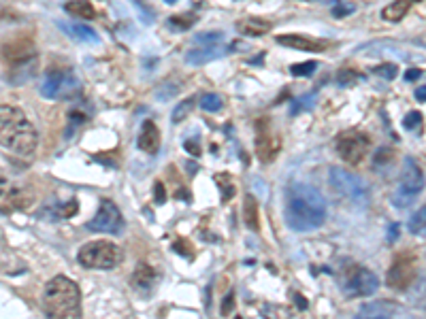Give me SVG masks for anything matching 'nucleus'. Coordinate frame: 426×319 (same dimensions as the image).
Segmentation results:
<instances>
[{
	"label": "nucleus",
	"instance_id": "40",
	"mask_svg": "<svg viewBox=\"0 0 426 319\" xmlns=\"http://www.w3.org/2000/svg\"><path fill=\"white\" fill-rule=\"evenodd\" d=\"M332 17H347V15H351L354 13V6L351 4H337V6H332Z\"/></svg>",
	"mask_w": 426,
	"mask_h": 319
},
{
	"label": "nucleus",
	"instance_id": "22",
	"mask_svg": "<svg viewBox=\"0 0 426 319\" xmlns=\"http://www.w3.org/2000/svg\"><path fill=\"white\" fill-rule=\"evenodd\" d=\"M400 310V306L392 304V302H368L360 306V315L362 317H392Z\"/></svg>",
	"mask_w": 426,
	"mask_h": 319
},
{
	"label": "nucleus",
	"instance_id": "44",
	"mask_svg": "<svg viewBox=\"0 0 426 319\" xmlns=\"http://www.w3.org/2000/svg\"><path fill=\"white\" fill-rule=\"evenodd\" d=\"M398 230H400V225H398V223H392V225H390V230H388V242H394V240H396V236H398Z\"/></svg>",
	"mask_w": 426,
	"mask_h": 319
},
{
	"label": "nucleus",
	"instance_id": "25",
	"mask_svg": "<svg viewBox=\"0 0 426 319\" xmlns=\"http://www.w3.org/2000/svg\"><path fill=\"white\" fill-rule=\"evenodd\" d=\"M64 11L72 17H79V19H94L96 17V9L87 0H70V2L64 4Z\"/></svg>",
	"mask_w": 426,
	"mask_h": 319
},
{
	"label": "nucleus",
	"instance_id": "18",
	"mask_svg": "<svg viewBox=\"0 0 426 319\" xmlns=\"http://www.w3.org/2000/svg\"><path fill=\"white\" fill-rule=\"evenodd\" d=\"M275 40L283 47H292V49H300V51H326V47H328L324 40H313V38L298 36V34H279Z\"/></svg>",
	"mask_w": 426,
	"mask_h": 319
},
{
	"label": "nucleus",
	"instance_id": "5",
	"mask_svg": "<svg viewBox=\"0 0 426 319\" xmlns=\"http://www.w3.org/2000/svg\"><path fill=\"white\" fill-rule=\"evenodd\" d=\"M424 189V172L417 166V162L407 155L403 162V170H400V183L396 187V191L392 194L390 202L396 208H407L415 202V198L420 196V191Z\"/></svg>",
	"mask_w": 426,
	"mask_h": 319
},
{
	"label": "nucleus",
	"instance_id": "35",
	"mask_svg": "<svg viewBox=\"0 0 426 319\" xmlns=\"http://www.w3.org/2000/svg\"><path fill=\"white\" fill-rule=\"evenodd\" d=\"M315 68H317V62H302V64L290 66V72L294 77H309L311 72H315Z\"/></svg>",
	"mask_w": 426,
	"mask_h": 319
},
{
	"label": "nucleus",
	"instance_id": "43",
	"mask_svg": "<svg viewBox=\"0 0 426 319\" xmlns=\"http://www.w3.org/2000/svg\"><path fill=\"white\" fill-rule=\"evenodd\" d=\"M422 77V70L420 68H409L407 72H405V81H415V79H420Z\"/></svg>",
	"mask_w": 426,
	"mask_h": 319
},
{
	"label": "nucleus",
	"instance_id": "4",
	"mask_svg": "<svg viewBox=\"0 0 426 319\" xmlns=\"http://www.w3.org/2000/svg\"><path fill=\"white\" fill-rule=\"evenodd\" d=\"M77 259L83 268H94V270H111L121 262V249L104 238L98 240H89L85 242L79 253Z\"/></svg>",
	"mask_w": 426,
	"mask_h": 319
},
{
	"label": "nucleus",
	"instance_id": "42",
	"mask_svg": "<svg viewBox=\"0 0 426 319\" xmlns=\"http://www.w3.org/2000/svg\"><path fill=\"white\" fill-rule=\"evenodd\" d=\"M183 147H185V151L187 153H192V155H200V145H198V140H192V138H187L185 142H183Z\"/></svg>",
	"mask_w": 426,
	"mask_h": 319
},
{
	"label": "nucleus",
	"instance_id": "15",
	"mask_svg": "<svg viewBox=\"0 0 426 319\" xmlns=\"http://www.w3.org/2000/svg\"><path fill=\"white\" fill-rule=\"evenodd\" d=\"M32 198L19 189V187H11L6 189V179H2V213H13V211H23L26 206H30Z\"/></svg>",
	"mask_w": 426,
	"mask_h": 319
},
{
	"label": "nucleus",
	"instance_id": "2",
	"mask_svg": "<svg viewBox=\"0 0 426 319\" xmlns=\"http://www.w3.org/2000/svg\"><path fill=\"white\" fill-rule=\"evenodd\" d=\"M0 142L4 151L17 157H30L36 151V128L21 108L11 104H4L0 108Z\"/></svg>",
	"mask_w": 426,
	"mask_h": 319
},
{
	"label": "nucleus",
	"instance_id": "41",
	"mask_svg": "<svg viewBox=\"0 0 426 319\" xmlns=\"http://www.w3.org/2000/svg\"><path fill=\"white\" fill-rule=\"evenodd\" d=\"M232 308H234V293L230 291V293H226V298H224V302H222V308H219V313H222L224 317H228Z\"/></svg>",
	"mask_w": 426,
	"mask_h": 319
},
{
	"label": "nucleus",
	"instance_id": "11",
	"mask_svg": "<svg viewBox=\"0 0 426 319\" xmlns=\"http://www.w3.org/2000/svg\"><path fill=\"white\" fill-rule=\"evenodd\" d=\"M281 136L271 128L266 119L256 123V155L262 164H271L281 151Z\"/></svg>",
	"mask_w": 426,
	"mask_h": 319
},
{
	"label": "nucleus",
	"instance_id": "23",
	"mask_svg": "<svg viewBox=\"0 0 426 319\" xmlns=\"http://www.w3.org/2000/svg\"><path fill=\"white\" fill-rule=\"evenodd\" d=\"M58 26H60L64 32H68L72 38L81 40V43H98V40H100L98 34H96V30L89 28V26H81V23H64V21H60Z\"/></svg>",
	"mask_w": 426,
	"mask_h": 319
},
{
	"label": "nucleus",
	"instance_id": "8",
	"mask_svg": "<svg viewBox=\"0 0 426 319\" xmlns=\"http://www.w3.org/2000/svg\"><path fill=\"white\" fill-rule=\"evenodd\" d=\"M334 151L337 155L351 166L362 164V160L366 157L368 151V136L362 134L360 130H345L337 136L334 140Z\"/></svg>",
	"mask_w": 426,
	"mask_h": 319
},
{
	"label": "nucleus",
	"instance_id": "30",
	"mask_svg": "<svg viewBox=\"0 0 426 319\" xmlns=\"http://www.w3.org/2000/svg\"><path fill=\"white\" fill-rule=\"evenodd\" d=\"M407 228H409V232L411 234H420V236H426V204L417 211V213H413L411 217H409V223H407Z\"/></svg>",
	"mask_w": 426,
	"mask_h": 319
},
{
	"label": "nucleus",
	"instance_id": "3",
	"mask_svg": "<svg viewBox=\"0 0 426 319\" xmlns=\"http://www.w3.org/2000/svg\"><path fill=\"white\" fill-rule=\"evenodd\" d=\"M43 313L47 317H79L81 315V291L75 281L64 274L53 276L43 289Z\"/></svg>",
	"mask_w": 426,
	"mask_h": 319
},
{
	"label": "nucleus",
	"instance_id": "12",
	"mask_svg": "<svg viewBox=\"0 0 426 319\" xmlns=\"http://www.w3.org/2000/svg\"><path fill=\"white\" fill-rule=\"evenodd\" d=\"M77 89L79 81L70 70H49L40 85V94L45 98H68Z\"/></svg>",
	"mask_w": 426,
	"mask_h": 319
},
{
	"label": "nucleus",
	"instance_id": "34",
	"mask_svg": "<svg viewBox=\"0 0 426 319\" xmlns=\"http://www.w3.org/2000/svg\"><path fill=\"white\" fill-rule=\"evenodd\" d=\"M224 34L222 32H200L194 36V45H211V43H222Z\"/></svg>",
	"mask_w": 426,
	"mask_h": 319
},
{
	"label": "nucleus",
	"instance_id": "24",
	"mask_svg": "<svg viewBox=\"0 0 426 319\" xmlns=\"http://www.w3.org/2000/svg\"><path fill=\"white\" fill-rule=\"evenodd\" d=\"M413 2H415V0H394V2H390L388 6H383L381 17H383L386 21H400V19L407 15V11L411 9Z\"/></svg>",
	"mask_w": 426,
	"mask_h": 319
},
{
	"label": "nucleus",
	"instance_id": "6",
	"mask_svg": "<svg viewBox=\"0 0 426 319\" xmlns=\"http://www.w3.org/2000/svg\"><path fill=\"white\" fill-rule=\"evenodd\" d=\"M328 183L347 202H351L356 206H366L368 204L371 191H368V185L360 177H356V174H351V172H347V170H343L339 166H332L328 170Z\"/></svg>",
	"mask_w": 426,
	"mask_h": 319
},
{
	"label": "nucleus",
	"instance_id": "27",
	"mask_svg": "<svg viewBox=\"0 0 426 319\" xmlns=\"http://www.w3.org/2000/svg\"><path fill=\"white\" fill-rule=\"evenodd\" d=\"M394 164V151L390 149V147H379L377 151H375V155H373V170L375 172H383V170H388L390 166Z\"/></svg>",
	"mask_w": 426,
	"mask_h": 319
},
{
	"label": "nucleus",
	"instance_id": "38",
	"mask_svg": "<svg viewBox=\"0 0 426 319\" xmlns=\"http://www.w3.org/2000/svg\"><path fill=\"white\" fill-rule=\"evenodd\" d=\"M192 245H190V240H185V238H179L175 245H173V251L175 253H179V255H183V257H187V259H192Z\"/></svg>",
	"mask_w": 426,
	"mask_h": 319
},
{
	"label": "nucleus",
	"instance_id": "39",
	"mask_svg": "<svg viewBox=\"0 0 426 319\" xmlns=\"http://www.w3.org/2000/svg\"><path fill=\"white\" fill-rule=\"evenodd\" d=\"M164 200H166L164 185H162V181H155V183H153V202H155V204H164Z\"/></svg>",
	"mask_w": 426,
	"mask_h": 319
},
{
	"label": "nucleus",
	"instance_id": "21",
	"mask_svg": "<svg viewBox=\"0 0 426 319\" xmlns=\"http://www.w3.org/2000/svg\"><path fill=\"white\" fill-rule=\"evenodd\" d=\"M243 221L247 225V230L258 232L260 230V211H258V200L256 196L247 194L243 200Z\"/></svg>",
	"mask_w": 426,
	"mask_h": 319
},
{
	"label": "nucleus",
	"instance_id": "33",
	"mask_svg": "<svg viewBox=\"0 0 426 319\" xmlns=\"http://www.w3.org/2000/svg\"><path fill=\"white\" fill-rule=\"evenodd\" d=\"M403 128L405 130H420L422 128V113L420 111H409L405 117H403Z\"/></svg>",
	"mask_w": 426,
	"mask_h": 319
},
{
	"label": "nucleus",
	"instance_id": "47",
	"mask_svg": "<svg viewBox=\"0 0 426 319\" xmlns=\"http://www.w3.org/2000/svg\"><path fill=\"white\" fill-rule=\"evenodd\" d=\"M262 60H264V53H260V55H256L253 60H249V64H253V66H258V64H262Z\"/></svg>",
	"mask_w": 426,
	"mask_h": 319
},
{
	"label": "nucleus",
	"instance_id": "9",
	"mask_svg": "<svg viewBox=\"0 0 426 319\" xmlns=\"http://www.w3.org/2000/svg\"><path fill=\"white\" fill-rule=\"evenodd\" d=\"M415 276H417V257L415 253L407 251V253L396 255L394 262L390 264L388 274H386V285L390 289L403 291L415 281Z\"/></svg>",
	"mask_w": 426,
	"mask_h": 319
},
{
	"label": "nucleus",
	"instance_id": "1",
	"mask_svg": "<svg viewBox=\"0 0 426 319\" xmlns=\"http://www.w3.org/2000/svg\"><path fill=\"white\" fill-rule=\"evenodd\" d=\"M326 200L309 183L292 181L285 187L283 198V219L294 232H311L326 221Z\"/></svg>",
	"mask_w": 426,
	"mask_h": 319
},
{
	"label": "nucleus",
	"instance_id": "48",
	"mask_svg": "<svg viewBox=\"0 0 426 319\" xmlns=\"http://www.w3.org/2000/svg\"><path fill=\"white\" fill-rule=\"evenodd\" d=\"M164 2H166V4H175L177 0H164Z\"/></svg>",
	"mask_w": 426,
	"mask_h": 319
},
{
	"label": "nucleus",
	"instance_id": "31",
	"mask_svg": "<svg viewBox=\"0 0 426 319\" xmlns=\"http://www.w3.org/2000/svg\"><path fill=\"white\" fill-rule=\"evenodd\" d=\"M194 104H196V96H190V98H185V100H181L177 106H175V111H173V115H170V119H173V123H179V121H183L190 113H192V108H194Z\"/></svg>",
	"mask_w": 426,
	"mask_h": 319
},
{
	"label": "nucleus",
	"instance_id": "7",
	"mask_svg": "<svg viewBox=\"0 0 426 319\" xmlns=\"http://www.w3.org/2000/svg\"><path fill=\"white\" fill-rule=\"evenodd\" d=\"M379 287V279L375 272H371L368 268L360 266V264H354L349 266L345 272H343V279H341V289L345 296L349 298H366V296H373Z\"/></svg>",
	"mask_w": 426,
	"mask_h": 319
},
{
	"label": "nucleus",
	"instance_id": "19",
	"mask_svg": "<svg viewBox=\"0 0 426 319\" xmlns=\"http://www.w3.org/2000/svg\"><path fill=\"white\" fill-rule=\"evenodd\" d=\"M136 145L145 153H155L158 151V147H160V130H158V125L151 119L143 121L138 138H136Z\"/></svg>",
	"mask_w": 426,
	"mask_h": 319
},
{
	"label": "nucleus",
	"instance_id": "45",
	"mask_svg": "<svg viewBox=\"0 0 426 319\" xmlns=\"http://www.w3.org/2000/svg\"><path fill=\"white\" fill-rule=\"evenodd\" d=\"M415 98H417L420 102H426V85H422V87L415 89Z\"/></svg>",
	"mask_w": 426,
	"mask_h": 319
},
{
	"label": "nucleus",
	"instance_id": "17",
	"mask_svg": "<svg viewBox=\"0 0 426 319\" xmlns=\"http://www.w3.org/2000/svg\"><path fill=\"white\" fill-rule=\"evenodd\" d=\"M2 55H4L6 66H11V64L23 62V60L36 57V51H34V45L30 40H15V43H6L4 45Z\"/></svg>",
	"mask_w": 426,
	"mask_h": 319
},
{
	"label": "nucleus",
	"instance_id": "36",
	"mask_svg": "<svg viewBox=\"0 0 426 319\" xmlns=\"http://www.w3.org/2000/svg\"><path fill=\"white\" fill-rule=\"evenodd\" d=\"M358 79H360V74H358L356 70H347V68H343V70H339V72H337V83H339L341 87L354 85Z\"/></svg>",
	"mask_w": 426,
	"mask_h": 319
},
{
	"label": "nucleus",
	"instance_id": "46",
	"mask_svg": "<svg viewBox=\"0 0 426 319\" xmlns=\"http://www.w3.org/2000/svg\"><path fill=\"white\" fill-rule=\"evenodd\" d=\"M294 300H296V306H298V308H302V310L307 308V302H305V298H302V296H298V293H296V296H294Z\"/></svg>",
	"mask_w": 426,
	"mask_h": 319
},
{
	"label": "nucleus",
	"instance_id": "10",
	"mask_svg": "<svg viewBox=\"0 0 426 319\" xmlns=\"http://www.w3.org/2000/svg\"><path fill=\"white\" fill-rule=\"evenodd\" d=\"M87 230L92 232H104V234H121L124 230V217L117 208L115 202H111L109 198L100 200V206L94 215V219H89L85 223Z\"/></svg>",
	"mask_w": 426,
	"mask_h": 319
},
{
	"label": "nucleus",
	"instance_id": "20",
	"mask_svg": "<svg viewBox=\"0 0 426 319\" xmlns=\"http://www.w3.org/2000/svg\"><path fill=\"white\" fill-rule=\"evenodd\" d=\"M234 28L239 34H245V36H262L271 30V21L260 19V17H243L234 23Z\"/></svg>",
	"mask_w": 426,
	"mask_h": 319
},
{
	"label": "nucleus",
	"instance_id": "37",
	"mask_svg": "<svg viewBox=\"0 0 426 319\" xmlns=\"http://www.w3.org/2000/svg\"><path fill=\"white\" fill-rule=\"evenodd\" d=\"M373 72L383 77V79H388V81H392L396 77V66L394 64H381V66H375Z\"/></svg>",
	"mask_w": 426,
	"mask_h": 319
},
{
	"label": "nucleus",
	"instance_id": "26",
	"mask_svg": "<svg viewBox=\"0 0 426 319\" xmlns=\"http://www.w3.org/2000/svg\"><path fill=\"white\" fill-rule=\"evenodd\" d=\"M213 181H215V185H217V189H219L222 204H226L228 200H232L236 187H234V183H232L230 172H217V174H213Z\"/></svg>",
	"mask_w": 426,
	"mask_h": 319
},
{
	"label": "nucleus",
	"instance_id": "13",
	"mask_svg": "<svg viewBox=\"0 0 426 319\" xmlns=\"http://www.w3.org/2000/svg\"><path fill=\"white\" fill-rule=\"evenodd\" d=\"M234 47L230 45H222V43H211V45H194L187 53H185V62L192 66H200L207 62H213L217 57H224L226 53H230Z\"/></svg>",
	"mask_w": 426,
	"mask_h": 319
},
{
	"label": "nucleus",
	"instance_id": "29",
	"mask_svg": "<svg viewBox=\"0 0 426 319\" xmlns=\"http://www.w3.org/2000/svg\"><path fill=\"white\" fill-rule=\"evenodd\" d=\"M315 100H317V91H309L305 96H298L292 104H290V115H298L302 111H311L315 106Z\"/></svg>",
	"mask_w": 426,
	"mask_h": 319
},
{
	"label": "nucleus",
	"instance_id": "14",
	"mask_svg": "<svg viewBox=\"0 0 426 319\" xmlns=\"http://www.w3.org/2000/svg\"><path fill=\"white\" fill-rule=\"evenodd\" d=\"M36 68H38L36 57H30V60L17 62V64H11L9 70L4 72L6 83H9V85H23L26 81H30V79L36 74Z\"/></svg>",
	"mask_w": 426,
	"mask_h": 319
},
{
	"label": "nucleus",
	"instance_id": "28",
	"mask_svg": "<svg viewBox=\"0 0 426 319\" xmlns=\"http://www.w3.org/2000/svg\"><path fill=\"white\" fill-rule=\"evenodd\" d=\"M168 28L175 30V32H185L190 30L194 23H196V13H185V15H173L168 17Z\"/></svg>",
	"mask_w": 426,
	"mask_h": 319
},
{
	"label": "nucleus",
	"instance_id": "32",
	"mask_svg": "<svg viewBox=\"0 0 426 319\" xmlns=\"http://www.w3.org/2000/svg\"><path fill=\"white\" fill-rule=\"evenodd\" d=\"M198 104H200V108L207 111V113H217V111L224 106V100H222L219 94H204V96L200 98Z\"/></svg>",
	"mask_w": 426,
	"mask_h": 319
},
{
	"label": "nucleus",
	"instance_id": "16",
	"mask_svg": "<svg viewBox=\"0 0 426 319\" xmlns=\"http://www.w3.org/2000/svg\"><path fill=\"white\" fill-rule=\"evenodd\" d=\"M132 287L134 289H138V291H151L153 287H155V283H158V272L153 270V266L151 264H147V262H138L136 264V268H134V272H132Z\"/></svg>",
	"mask_w": 426,
	"mask_h": 319
}]
</instances>
